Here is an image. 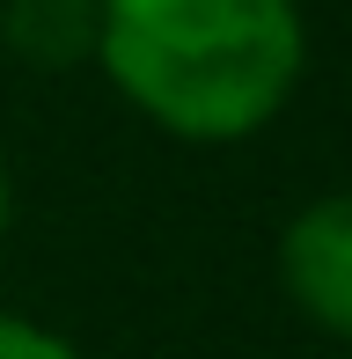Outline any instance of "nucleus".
<instances>
[{"instance_id": "obj_2", "label": "nucleus", "mask_w": 352, "mask_h": 359, "mask_svg": "<svg viewBox=\"0 0 352 359\" xmlns=\"http://www.w3.org/2000/svg\"><path fill=\"white\" fill-rule=\"evenodd\" d=\"M279 279L286 301L330 337H352V191L301 205L279 235Z\"/></svg>"}, {"instance_id": "obj_1", "label": "nucleus", "mask_w": 352, "mask_h": 359, "mask_svg": "<svg viewBox=\"0 0 352 359\" xmlns=\"http://www.w3.org/2000/svg\"><path fill=\"white\" fill-rule=\"evenodd\" d=\"M95 67L169 140L228 147L286 110L309 29L301 0H103Z\"/></svg>"}, {"instance_id": "obj_3", "label": "nucleus", "mask_w": 352, "mask_h": 359, "mask_svg": "<svg viewBox=\"0 0 352 359\" xmlns=\"http://www.w3.org/2000/svg\"><path fill=\"white\" fill-rule=\"evenodd\" d=\"M0 37L37 74L88 67L95 44H103V0H8L0 8Z\"/></svg>"}, {"instance_id": "obj_4", "label": "nucleus", "mask_w": 352, "mask_h": 359, "mask_svg": "<svg viewBox=\"0 0 352 359\" xmlns=\"http://www.w3.org/2000/svg\"><path fill=\"white\" fill-rule=\"evenodd\" d=\"M0 359H81L59 330L44 323H22V316H0Z\"/></svg>"}, {"instance_id": "obj_5", "label": "nucleus", "mask_w": 352, "mask_h": 359, "mask_svg": "<svg viewBox=\"0 0 352 359\" xmlns=\"http://www.w3.org/2000/svg\"><path fill=\"white\" fill-rule=\"evenodd\" d=\"M0 235H8V161H0Z\"/></svg>"}]
</instances>
